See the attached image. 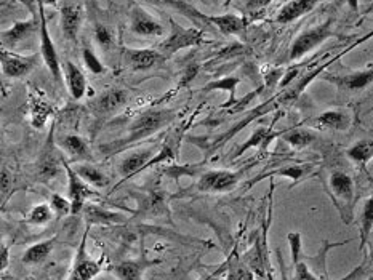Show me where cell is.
Wrapping results in <instances>:
<instances>
[{
	"instance_id": "obj_26",
	"label": "cell",
	"mask_w": 373,
	"mask_h": 280,
	"mask_svg": "<svg viewBox=\"0 0 373 280\" xmlns=\"http://www.w3.org/2000/svg\"><path fill=\"white\" fill-rule=\"evenodd\" d=\"M224 280H255V272L244 261L234 258L228 263Z\"/></svg>"
},
{
	"instance_id": "obj_32",
	"label": "cell",
	"mask_w": 373,
	"mask_h": 280,
	"mask_svg": "<svg viewBox=\"0 0 373 280\" xmlns=\"http://www.w3.org/2000/svg\"><path fill=\"white\" fill-rule=\"evenodd\" d=\"M61 148L70 155H77V157H83L87 154V143L82 138L77 135H68L61 140Z\"/></svg>"
},
{
	"instance_id": "obj_17",
	"label": "cell",
	"mask_w": 373,
	"mask_h": 280,
	"mask_svg": "<svg viewBox=\"0 0 373 280\" xmlns=\"http://www.w3.org/2000/svg\"><path fill=\"white\" fill-rule=\"evenodd\" d=\"M151 157H153V153L151 151H141V153H135L129 155L122 160L119 172L124 178H129L131 175L141 172L148 167V164L151 162Z\"/></svg>"
},
{
	"instance_id": "obj_1",
	"label": "cell",
	"mask_w": 373,
	"mask_h": 280,
	"mask_svg": "<svg viewBox=\"0 0 373 280\" xmlns=\"http://www.w3.org/2000/svg\"><path fill=\"white\" fill-rule=\"evenodd\" d=\"M172 112L168 111H149L144 112L143 116L136 118L133 122V125L130 127V131L127 138L124 140L125 144L135 143V141L143 140V138H148L149 135H153L157 130H160L164 125L172 120Z\"/></svg>"
},
{
	"instance_id": "obj_38",
	"label": "cell",
	"mask_w": 373,
	"mask_h": 280,
	"mask_svg": "<svg viewBox=\"0 0 373 280\" xmlns=\"http://www.w3.org/2000/svg\"><path fill=\"white\" fill-rule=\"evenodd\" d=\"M83 61L93 74H101L105 71V66L101 64V61L97 58V55L90 49H83Z\"/></svg>"
},
{
	"instance_id": "obj_9",
	"label": "cell",
	"mask_w": 373,
	"mask_h": 280,
	"mask_svg": "<svg viewBox=\"0 0 373 280\" xmlns=\"http://www.w3.org/2000/svg\"><path fill=\"white\" fill-rule=\"evenodd\" d=\"M164 60V55L157 50H129L127 51V63L131 69L143 71L151 69Z\"/></svg>"
},
{
	"instance_id": "obj_16",
	"label": "cell",
	"mask_w": 373,
	"mask_h": 280,
	"mask_svg": "<svg viewBox=\"0 0 373 280\" xmlns=\"http://www.w3.org/2000/svg\"><path fill=\"white\" fill-rule=\"evenodd\" d=\"M83 213L85 220L92 222V225H119V222L125 221L124 215L105 210V208L98 205H85Z\"/></svg>"
},
{
	"instance_id": "obj_3",
	"label": "cell",
	"mask_w": 373,
	"mask_h": 280,
	"mask_svg": "<svg viewBox=\"0 0 373 280\" xmlns=\"http://www.w3.org/2000/svg\"><path fill=\"white\" fill-rule=\"evenodd\" d=\"M332 23L327 21L324 25H319L313 27V29L303 32V34L296 37V40L294 42L290 49V60H300L301 56H305L308 51H311L316 47L322 44L324 40H327L330 36H332Z\"/></svg>"
},
{
	"instance_id": "obj_23",
	"label": "cell",
	"mask_w": 373,
	"mask_h": 280,
	"mask_svg": "<svg viewBox=\"0 0 373 280\" xmlns=\"http://www.w3.org/2000/svg\"><path fill=\"white\" fill-rule=\"evenodd\" d=\"M53 244L55 240H45V242H39V244L29 246L23 255V263L25 264H39L42 261L47 259V256L51 253L53 250Z\"/></svg>"
},
{
	"instance_id": "obj_30",
	"label": "cell",
	"mask_w": 373,
	"mask_h": 280,
	"mask_svg": "<svg viewBox=\"0 0 373 280\" xmlns=\"http://www.w3.org/2000/svg\"><path fill=\"white\" fill-rule=\"evenodd\" d=\"M242 261L253 270L255 274L263 275L264 274V256L261 253V245L257 244L253 249H250L247 253L244 255Z\"/></svg>"
},
{
	"instance_id": "obj_21",
	"label": "cell",
	"mask_w": 373,
	"mask_h": 280,
	"mask_svg": "<svg viewBox=\"0 0 373 280\" xmlns=\"http://www.w3.org/2000/svg\"><path fill=\"white\" fill-rule=\"evenodd\" d=\"M127 101V93L122 90H110L105 94H101L97 101V111L103 114H110L120 106H124Z\"/></svg>"
},
{
	"instance_id": "obj_13",
	"label": "cell",
	"mask_w": 373,
	"mask_h": 280,
	"mask_svg": "<svg viewBox=\"0 0 373 280\" xmlns=\"http://www.w3.org/2000/svg\"><path fill=\"white\" fill-rule=\"evenodd\" d=\"M80 21H82V12L79 7L68 5L61 8V27L68 40H75L79 34Z\"/></svg>"
},
{
	"instance_id": "obj_6",
	"label": "cell",
	"mask_w": 373,
	"mask_h": 280,
	"mask_svg": "<svg viewBox=\"0 0 373 280\" xmlns=\"http://www.w3.org/2000/svg\"><path fill=\"white\" fill-rule=\"evenodd\" d=\"M239 181V177L235 173L226 172V170H215V172H207L202 175L197 188L202 192H226L231 191Z\"/></svg>"
},
{
	"instance_id": "obj_4",
	"label": "cell",
	"mask_w": 373,
	"mask_h": 280,
	"mask_svg": "<svg viewBox=\"0 0 373 280\" xmlns=\"http://www.w3.org/2000/svg\"><path fill=\"white\" fill-rule=\"evenodd\" d=\"M63 165L66 168V173H68V179H69V199L70 203H73V215L75 213H80L85 208V202L90 197H95L97 194L93 192V189L90 188L88 183H85L82 178L75 173V170L73 167H69L68 162L63 159Z\"/></svg>"
},
{
	"instance_id": "obj_48",
	"label": "cell",
	"mask_w": 373,
	"mask_h": 280,
	"mask_svg": "<svg viewBox=\"0 0 373 280\" xmlns=\"http://www.w3.org/2000/svg\"><path fill=\"white\" fill-rule=\"evenodd\" d=\"M205 280H221V279H218V277H209V279H205Z\"/></svg>"
},
{
	"instance_id": "obj_19",
	"label": "cell",
	"mask_w": 373,
	"mask_h": 280,
	"mask_svg": "<svg viewBox=\"0 0 373 280\" xmlns=\"http://www.w3.org/2000/svg\"><path fill=\"white\" fill-rule=\"evenodd\" d=\"M316 127L330 128V130H348L351 125V117L343 111H327L314 120Z\"/></svg>"
},
{
	"instance_id": "obj_12",
	"label": "cell",
	"mask_w": 373,
	"mask_h": 280,
	"mask_svg": "<svg viewBox=\"0 0 373 280\" xmlns=\"http://www.w3.org/2000/svg\"><path fill=\"white\" fill-rule=\"evenodd\" d=\"M141 215L146 218H160L168 215L167 212V201L162 191H151L148 196L141 202Z\"/></svg>"
},
{
	"instance_id": "obj_39",
	"label": "cell",
	"mask_w": 373,
	"mask_h": 280,
	"mask_svg": "<svg viewBox=\"0 0 373 280\" xmlns=\"http://www.w3.org/2000/svg\"><path fill=\"white\" fill-rule=\"evenodd\" d=\"M294 280H318V277L311 272L309 266L306 263H295V277Z\"/></svg>"
},
{
	"instance_id": "obj_36",
	"label": "cell",
	"mask_w": 373,
	"mask_h": 280,
	"mask_svg": "<svg viewBox=\"0 0 373 280\" xmlns=\"http://www.w3.org/2000/svg\"><path fill=\"white\" fill-rule=\"evenodd\" d=\"M148 2H153V3H157V5H168V7H173V8H178L179 12L184 13V15H188V16H191L192 20H194V18H204V16H201V15H197V12L194 10V8L188 5V3H184L183 0H148Z\"/></svg>"
},
{
	"instance_id": "obj_7",
	"label": "cell",
	"mask_w": 373,
	"mask_h": 280,
	"mask_svg": "<svg viewBox=\"0 0 373 280\" xmlns=\"http://www.w3.org/2000/svg\"><path fill=\"white\" fill-rule=\"evenodd\" d=\"M100 272L101 264L95 259L88 258V255H85V245L82 242V245H80L79 249L77 258H75V264L73 270H70L68 280H92Z\"/></svg>"
},
{
	"instance_id": "obj_11",
	"label": "cell",
	"mask_w": 373,
	"mask_h": 280,
	"mask_svg": "<svg viewBox=\"0 0 373 280\" xmlns=\"http://www.w3.org/2000/svg\"><path fill=\"white\" fill-rule=\"evenodd\" d=\"M64 77L66 84H68L69 93L74 99H80L85 94V90H87V80H85V75L82 74L77 66L70 63V61H66L64 64Z\"/></svg>"
},
{
	"instance_id": "obj_27",
	"label": "cell",
	"mask_w": 373,
	"mask_h": 280,
	"mask_svg": "<svg viewBox=\"0 0 373 280\" xmlns=\"http://www.w3.org/2000/svg\"><path fill=\"white\" fill-rule=\"evenodd\" d=\"M373 229V194L363 203L361 215V246L367 244L368 236Z\"/></svg>"
},
{
	"instance_id": "obj_41",
	"label": "cell",
	"mask_w": 373,
	"mask_h": 280,
	"mask_svg": "<svg viewBox=\"0 0 373 280\" xmlns=\"http://www.w3.org/2000/svg\"><path fill=\"white\" fill-rule=\"evenodd\" d=\"M240 82L239 79H235V77H226L223 80H220V82H216V84H210V85H207V90H211V88H215V90H229L231 94H233L234 97V88H235V85H237Z\"/></svg>"
},
{
	"instance_id": "obj_14",
	"label": "cell",
	"mask_w": 373,
	"mask_h": 280,
	"mask_svg": "<svg viewBox=\"0 0 373 280\" xmlns=\"http://www.w3.org/2000/svg\"><path fill=\"white\" fill-rule=\"evenodd\" d=\"M205 20L215 25L224 36L244 34L247 21L235 15H221V16H205Z\"/></svg>"
},
{
	"instance_id": "obj_34",
	"label": "cell",
	"mask_w": 373,
	"mask_h": 280,
	"mask_svg": "<svg viewBox=\"0 0 373 280\" xmlns=\"http://www.w3.org/2000/svg\"><path fill=\"white\" fill-rule=\"evenodd\" d=\"M32 27V23L27 21V23H18V25H15L12 27V29L5 31L2 34V40L5 45H10L13 47L16 44V42H20L23 37H25L27 32L31 31Z\"/></svg>"
},
{
	"instance_id": "obj_35",
	"label": "cell",
	"mask_w": 373,
	"mask_h": 280,
	"mask_svg": "<svg viewBox=\"0 0 373 280\" xmlns=\"http://www.w3.org/2000/svg\"><path fill=\"white\" fill-rule=\"evenodd\" d=\"M51 218H53V208H51V205L40 203V205H36L32 208L29 216H27V221H29L31 225L42 226L51 221Z\"/></svg>"
},
{
	"instance_id": "obj_5",
	"label": "cell",
	"mask_w": 373,
	"mask_h": 280,
	"mask_svg": "<svg viewBox=\"0 0 373 280\" xmlns=\"http://www.w3.org/2000/svg\"><path fill=\"white\" fill-rule=\"evenodd\" d=\"M39 15H40V51L42 56H44V61L47 68L50 69V73L53 74L56 80L61 79V68H60V60L58 55H56L53 40H51L49 26H47V18L44 13V5L39 2Z\"/></svg>"
},
{
	"instance_id": "obj_40",
	"label": "cell",
	"mask_w": 373,
	"mask_h": 280,
	"mask_svg": "<svg viewBox=\"0 0 373 280\" xmlns=\"http://www.w3.org/2000/svg\"><path fill=\"white\" fill-rule=\"evenodd\" d=\"M13 184V177L5 167H2V173H0V191H2V199L5 201V197L10 192Z\"/></svg>"
},
{
	"instance_id": "obj_46",
	"label": "cell",
	"mask_w": 373,
	"mask_h": 280,
	"mask_svg": "<svg viewBox=\"0 0 373 280\" xmlns=\"http://www.w3.org/2000/svg\"><path fill=\"white\" fill-rule=\"evenodd\" d=\"M7 269V246H2V270Z\"/></svg>"
},
{
	"instance_id": "obj_10",
	"label": "cell",
	"mask_w": 373,
	"mask_h": 280,
	"mask_svg": "<svg viewBox=\"0 0 373 280\" xmlns=\"http://www.w3.org/2000/svg\"><path fill=\"white\" fill-rule=\"evenodd\" d=\"M319 2H322V0H292L290 3H287V5L279 12L277 23L285 25V23L298 20L300 16H303L308 12L313 10Z\"/></svg>"
},
{
	"instance_id": "obj_25",
	"label": "cell",
	"mask_w": 373,
	"mask_h": 280,
	"mask_svg": "<svg viewBox=\"0 0 373 280\" xmlns=\"http://www.w3.org/2000/svg\"><path fill=\"white\" fill-rule=\"evenodd\" d=\"M373 82V66L372 68H368L365 71H361V73L346 75V77L338 80V84L342 85V87L348 88V90H362L365 88L367 85H370Z\"/></svg>"
},
{
	"instance_id": "obj_15",
	"label": "cell",
	"mask_w": 373,
	"mask_h": 280,
	"mask_svg": "<svg viewBox=\"0 0 373 280\" xmlns=\"http://www.w3.org/2000/svg\"><path fill=\"white\" fill-rule=\"evenodd\" d=\"M330 189L333 196L343 202H351L354 196V183L344 172H333L330 175Z\"/></svg>"
},
{
	"instance_id": "obj_28",
	"label": "cell",
	"mask_w": 373,
	"mask_h": 280,
	"mask_svg": "<svg viewBox=\"0 0 373 280\" xmlns=\"http://www.w3.org/2000/svg\"><path fill=\"white\" fill-rule=\"evenodd\" d=\"M277 135L276 133L271 131V128H258L257 131L253 133L252 136L248 138V141L245 143L242 148H239L237 153H235V157H239V155H242L245 151L252 149V148H257V146H261V144H268L269 141L274 140Z\"/></svg>"
},
{
	"instance_id": "obj_37",
	"label": "cell",
	"mask_w": 373,
	"mask_h": 280,
	"mask_svg": "<svg viewBox=\"0 0 373 280\" xmlns=\"http://www.w3.org/2000/svg\"><path fill=\"white\" fill-rule=\"evenodd\" d=\"M50 205H51V208H53V212L56 213V215L66 216L68 213H73V203L66 201L64 197H61L60 194H53V196H51Z\"/></svg>"
},
{
	"instance_id": "obj_43",
	"label": "cell",
	"mask_w": 373,
	"mask_h": 280,
	"mask_svg": "<svg viewBox=\"0 0 373 280\" xmlns=\"http://www.w3.org/2000/svg\"><path fill=\"white\" fill-rule=\"evenodd\" d=\"M272 0H248L247 2V10L248 12H258L261 8L268 7Z\"/></svg>"
},
{
	"instance_id": "obj_22",
	"label": "cell",
	"mask_w": 373,
	"mask_h": 280,
	"mask_svg": "<svg viewBox=\"0 0 373 280\" xmlns=\"http://www.w3.org/2000/svg\"><path fill=\"white\" fill-rule=\"evenodd\" d=\"M153 263H141V261H124L117 264L114 272L120 280H143V272Z\"/></svg>"
},
{
	"instance_id": "obj_33",
	"label": "cell",
	"mask_w": 373,
	"mask_h": 280,
	"mask_svg": "<svg viewBox=\"0 0 373 280\" xmlns=\"http://www.w3.org/2000/svg\"><path fill=\"white\" fill-rule=\"evenodd\" d=\"M51 114V107L44 101H32L31 120L36 128H44Z\"/></svg>"
},
{
	"instance_id": "obj_8",
	"label": "cell",
	"mask_w": 373,
	"mask_h": 280,
	"mask_svg": "<svg viewBox=\"0 0 373 280\" xmlns=\"http://www.w3.org/2000/svg\"><path fill=\"white\" fill-rule=\"evenodd\" d=\"M131 31L138 36L154 37L162 34L164 27L154 18H151L148 13L141 10V8H136L133 15H131Z\"/></svg>"
},
{
	"instance_id": "obj_20",
	"label": "cell",
	"mask_w": 373,
	"mask_h": 280,
	"mask_svg": "<svg viewBox=\"0 0 373 280\" xmlns=\"http://www.w3.org/2000/svg\"><path fill=\"white\" fill-rule=\"evenodd\" d=\"M2 68L8 77H23V75H26L32 69V60L2 53Z\"/></svg>"
},
{
	"instance_id": "obj_18",
	"label": "cell",
	"mask_w": 373,
	"mask_h": 280,
	"mask_svg": "<svg viewBox=\"0 0 373 280\" xmlns=\"http://www.w3.org/2000/svg\"><path fill=\"white\" fill-rule=\"evenodd\" d=\"M60 162H63V159H60L55 154L53 146L49 144V148H47L44 155H42L39 165H37V177L44 179V181L55 178L60 172Z\"/></svg>"
},
{
	"instance_id": "obj_42",
	"label": "cell",
	"mask_w": 373,
	"mask_h": 280,
	"mask_svg": "<svg viewBox=\"0 0 373 280\" xmlns=\"http://www.w3.org/2000/svg\"><path fill=\"white\" fill-rule=\"evenodd\" d=\"M306 172L303 167H287L284 170H279V172H274V175H279V177H287L290 179H300Z\"/></svg>"
},
{
	"instance_id": "obj_31",
	"label": "cell",
	"mask_w": 373,
	"mask_h": 280,
	"mask_svg": "<svg viewBox=\"0 0 373 280\" xmlns=\"http://www.w3.org/2000/svg\"><path fill=\"white\" fill-rule=\"evenodd\" d=\"M284 140L290 146H294V148H306V146H309L316 140V135L309 130L298 128V130H292L289 133H285Z\"/></svg>"
},
{
	"instance_id": "obj_24",
	"label": "cell",
	"mask_w": 373,
	"mask_h": 280,
	"mask_svg": "<svg viewBox=\"0 0 373 280\" xmlns=\"http://www.w3.org/2000/svg\"><path fill=\"white\" fill-rule=\"evenodd\" d=\"M74 170L85 183L92 184V186L105 188L106 184L110 183V179L106 178V175L103 173L101 170L93 167V165H75Z\"/></svg>"
},
{
	"instance_id": "obj_47",
	"label": "cell",
	"mask_w": 373,
	"mask_h": 280,
	"mask_svg": "<svg viewBox=\"0 0 373 280\" xmlns=\"http://www.w3.org/2000/svg\"><path fill=\"white\" fill-rule=\"evenodd\" d=\"M346 2L349 3V7H351L352 10H356V12H357V8H359V0H346Z\"/></svg>"
},
{
	"instance_id": "obj_45",
	"label": "cell",
	"mask_w": 373,
	"mask_h": 280,
	"mask_svg": "<svg viewBox=\"0 0 373 280\" xmlns=\"http://www.w3.org/2000/svg\"><path fill=\"white\" fill-rule=\"evenodd\" d=\"M197 71H199V66H197V64H192V66H190V68H188V71H186V74H184L183 84H188V82H191V80L196 77Z\"/></svg>"
},
{
	"instance_id": "obj_29",
	"label": "cell",
	"mask_w": 373,
	"mask_h": 280,
	"mask_svg": "<svg viewBox=\"0 0 373 280\" xmlns=\"http://www.w3.org/2000/svg\"><path fill=\"white\" fill-rule=\"evenodd\" d=\"M348 157L357 164H365L373 157V141L362 140L348 149Z\"/></svg>"
},
{
	"instance_id": "obj_44",
	"label": "cell",
	"mask_w": 373,
	"mask_h": 280,
	"mask_svg": "<svg viewBox=\"0 0 373 280\" xmlns=\"http://www.w3.org/2000/svg\"><path fill=\"white\" fill-rule=\"evenodd\" d=\"M97 40L100 42L101 45H107L111 42V34L105 26H100L97 29Z\"/></svg>"
},
{
	"instance_id": "obj_2",
	"label": "cell",
	"mask_w": 373,
	"mask_h": 280,
	"mask_svg": "<svg viewBox=\"0 0 373 280\" xmlns=\"http://www.w3.org/2000/svg\"><path fill=\"white\" fill-rule=\"evenodd\" d=\"M172 23V34L168 36V39H165L162 44L159 45V51L162 55H172L175 51H179L183 49H188V47L199 45L202 42V31L197 29V27H190V29H184L175 21Z\"/></svg>"
}]
</instances>
